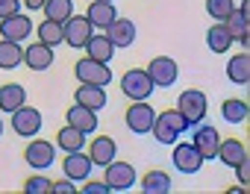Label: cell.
Returning <instances> with one entry per match:
<instances>
[{"mask_svg": "<svg viewBox=\"0 0 250 194\" xmlns=\"http://www.w3.org/2000/svg\"><path fill=\"white\" fill-rule=\"evenodd\" d=\"M191 127H188V121L180 115V109L174 106V109H168V112H156V118H153V127H150V133L156 136V141L159 144H174V141H180V136H186Z\"/></svg>", "mask_w": 250, "mask_h": 194, "instance_id": "obj_1", "label": "cell"}, {"mask_svg": "<svg viewBox=\"0 0 250 194\" xmlns=\"http://www.w3.org/2000/svg\"><path fill=\"white\" fill-rule=\"evenodd\" d=\"M177 109H180V115L188 121V127L200 124V121L206 118V109H209L206 94H203V91H197V88L183 91V94H180V100H177Z\"/></svg>", "mask_w": 250, "mask_h": 194, "instance_id": "obj_2", "label": "cell"}, {"mask_svg": "<svg viewBox=\"0 0 250 194\" xmlns=\"http://www.w3.org/2000/svg\"><path fill=\"white\" fill-rule=\"evenodd\" d=\"M121 91L130 97V100H147L153 94V82L147 77V71L142 68H130L127 74L121 77Z\"/></svg>", "mask_w": 250, "mask_h": 194, "instance_id": "obj_3", "label": "cell"}, {"mask_svg": "<svg viewBox=\"0 0 250 194\" xmlns=\"http://www.w3.org/2000/svg\"><path fill=\"white\" fill-rule=\"evenodd\" d=\"M74 74H77L80 82H88V85H103V88H106V85L112 82V71H109V65H106V62H94V59H88V56L77 59Z\"/></svg>", "mask_w": 250, "mask_h": 194, "instance_id": "obj_4", "label": "cell"}, {"mask_svg": "<svg viewBox=\"0 0 250 194\" xmlns=\"http://www.w3.org/2000/svg\"><path fill=\"white\" fill-rule=\"evenodd\" d=\"M153 118H156V109L147 100H133V106L127 109V115H124L127 130L136 133V136H147L150 127H153Z\"/></svg>", "mask_w": 250, "mask_h": 194, "instance_id": "obj_5", "label": "cell"}, {"mask_svg": "<svg viewBox=\"0 0 250 194\" xmlns=\"http://www.w3.org/2000/svg\"><path fill=\"white\" fill-rule=\"evenodd\" d=\"M103 182L109 185V191H130L136 185V168L130 162H109L106 165V174H103Z\"/></svg>", "mask_w": 250, "mask_h": 194, "instance_id": "obj_6", "label": "cell"}, {"mask_svg": "<svg viewBox=\"0 0 250 194\" xmlns=\"http://www.w3.org/2000/svg\"><path fill=\"white\" fill-rule=\"evenodd\" d=\"M94 36V27L85 15H71L65 24H62V41L71 44V47H85V41Z\"/></svg>", "mask_w": 250, "mask_h": 194, "instance_id": "obj_7", "label": "cell"}, {"mask_svg": "<svg viewBox=\"0 0 250 194\" xmlns=\"http://www.w3.org/2000/svg\"><path fill=\"white\" fill-rule=\"evenodd\" d=\"M250 15V3L247 0H241V9H232L227 18H224V27H227V33H229V39L232 41H238L241 47H247L250 44V33H247V18Z\"/></svg>", "mask_w": 250, "mask_h": 194, "instance_id": "obj_8", "label": "cell"}, {"mask_svg": "<svg viewBox=\"0 0 250 194\" xmlns=\"http://www.w3.org/2000/svg\"><path fill=\"white\" fill-rule=\"evenodd\" d=\"M147 77H150V82H153V85L168 88V85H174V82H177L180 68H177V62H174L171 56H156V59H150V65H147Z\"/></svg>", "mask_w": 250, "mask_h": 194, "instance_id": "obj_9", "label": "cell"}, {"mask_svg": "<svg viewBox=\"0 0 250 194\" xmlns=\"http://www.w3.org/2000/svg\"><path fill=\"white\" fill-rule=\"evenodd\" d=\"M171 159H174V168H177L180 174H197V171L203 168V156L194 150L191 141H174Z\"/></svg>", "mask_w": 250, "mask_h": 194, "instance_id": "obj_10", "label": "cell"}, {"mask_svg": "<svg viewBox=\"0 0 250 194\" xmlns=\"http://www.w3.org/2000/svg\"><path fill=\"white\" fill-rule=\"evenodd\" d=\"M12 130L18 133V136H24V138H30V136H39V130H42V112L39 109H33V106H18L15 112H12Z\"/></svg>", "mask_w": 250, "mask_h": 194, "instance_id": "obj_11", "label": "cell"}, {"mask_svg": "<svg viewBox=\"0 0 250 194\" xmlns=\"http://www.w3.org/2000/svg\"><path fill=\"white\" fill-rule=\"evenodd\" d=\"M91 168H94V162H91L88 153H83V150H74V153H68V156L62 159L65 179H71V182H85V179L91 176Z\"/></svg>", "mask_w": 250, "mask_h": 194, "instance_id": "obj_12", "label": "cell"}, {"mask_svg": "<svg viewBox=\"0 0 250 194\" xmlns=\"http://www.w3.org/2000/svg\"><path fill=\"white\" fill-rule=\"evenodd\" d=\"M33 33V21L30 15H6V18H0V36H3L6 41H27Z\"/></svg>", "mask_w": 250, "mask_h": 194, "instance_id": "obj_13", "label": "cell"}, {"mask_svg": "<svg viewBox=\"0 0 250 194\" xmlns=\"http://www.w3.org/2000/svg\"><path fill=\"white\" fill-rule=\"evenodd\" d=\"M24 159L30 162V168L44 171V168L53 165V159H56V147H53L50 141H44V138H33V141L27 144V150H24Z\"/></svg>", "mask_w": 250, "mask_h": 194, "instance_id": "obj_14", "label": "cell"}, {"mask_svg": "<svg viewBox=\"0 0 250 194\" xmlns=\"http://www.w3.org/2000/svg\"><path fill=\"white\" fill-rule=\"evenodd\" d=\"M197 127V124H194ZM194 150L203 156V162L206 159H215V153H218V144H221V136H218V130L215 127H209V124H203L200 121V127L194 130Z\"/></svg>", "mask_w": 250, "mask_h": 194, "instance_id": "obj_15", "label": "cell"}, {"mask_svg": "<svg viewBox=\"0 0 250 194\" xmlns=\"http://www.w3.org/2000/svg\"><path fill=\"white\" fill-rule=\"evenodd\" d=\"M103 36L115 44V50H118V47H130V44L136 41V24H133L130 18H115V21L103 30Z\"/></svg>", "mask_w": 250, "mask_h": 194, "instance_id": "obj_16", "label": "cell"}, {"mask_svg": "<svg viewBox=\"0 0 250 194\" xmlns=\"http://www.w3.org/2000/svg\"><path fill=\"white\" fill-rule=\"evenodd\" d=\"M74 103L91 109V112H100L106 106V91L103 85H88V82H80V88L74 91Z\"/></svg>", "mask_w": 250, "mask_h": 194, "instance_id": "obj_17", "label": "cell"}, {"mask_svg": "<svg viewBox=\"0 0 250 194\" xmlns=\"http://www.w3.org/2000/svg\"><path fill=\"white\" fill-rule=\"evenodd\" d=\"M85 18L91 21L94 30H106V27L118 18V9H115L112 0H91V6H88Z\"/></svg>", "mask_w": 250, "mask_h": 194, "instance_id": "obj_18", "label": "cell"}, {"mask_svg": "<svg viewBox=\"0 0 250 194\" xmlns=\"http://www.w3.org/2000/svg\"><path fill=\"white\" fill-rule=\"evenodd\" d=\"M21 62H24L30 71H47V68L53 65V47L36 41V44H30V47L24 50V59H21Z\"/></svg>", "mask_w": 250, "mask_h": 194, "instance_id": "obj_19", "label": "cell"}, {"mask_svg": "<svg viewBox=\"0 0 250 194\" xmlns=\"http://www.w3.org/2000/svg\"><path fill=\"white\" fill-rule=\"evenodd\" d=\"M115 156H118V144H115V138H109V136H97V138L88 144V159H91L94 165H100V168H106Z\"/></svg>", "mask_w": 250, "mask_h": 194, "instance_id": "obj_20", "label": "cell"}, {"mask_svg": "<svg viewBox=\"0 0 250 194\" xmlns=\"http://www.w3.org/2000/svg\"><path fill=\"white\" fill-rule=\"evenodd\" d=\"M68 124L74 127V130H80V133H97V112H91V109H85V106H80V103H74L68 112Z\"/></svg>", "mask_w": 250, "mask_h": 194, "instance_id": "obj_21", "label": "cell"}, {"mask_svg": "<svg viewBox=\"0 0 250 194\" xmlns=\"http://www.w3.org/2000/svg\"><path fill=\"white\" fill-rule=\"evenodd\" d=\"M227 77H229V82H235V85H247V82H250V56H247V50H241V53H235V56L229 59Z\"/></svg>", "mask_w": 250, "mask_h": 194, "instance_id": "obj_22", "label": "cell"}, {"mask_svg": "<svg viewBox=\"0 0 250 194\" xmlns=\"http://www.w3.org/2000/svg\"><path fill=\"white\" fill-rule=\"evenodd\" d=\"M215 159H221L224 165L235 168L241 159H247V147H244L238 138H227V141H221V144H218V153H215Z\"/></svg>", "mask_w": 250, "mask_h": 194, "instance_id": "obj_23", "label": "cell"}, {"mask_svg": "<svg viewBox=\"0 0 250 194\" xmlns=\"http://www.w3.org/2000/svg\"><path fill=\"white\" fill-rule=\"evenodd\" d=\"M85 56L94 59V62H106V65H109V59L115 56V44H112L106 36H91V39L85 41Z\"/></svg>", "mask_w": 250, "mask_h": 194, "instance_id": "obj_24", "label": "cell"}, {"mask_svg": "<svg viewBox=\"0 0 250 194\" xmlns=\"http://www.w3.org/2000/svg\"><path fill=\"white\" fill-rule=\"evenodd\" d=\"M24 100H27L24 85H18V82L0 85V109H3V112H15L18 106H24Z\"/></svg>", "mask_w": 250, "mask_h": 194, "instance_id": "obj_25", "label": "cell"}, {"mask_svg": "<svg viewBox=\"0 0 250 194\" xmlns=\"http://www.w3.org/2000/svg\"><path fill=\"white\" fill-rule=\"evenodd\" d=\"M221 115H224L227 124H244L247 115H250V106H247V100H241V97H229V100L221 103Z\"/></svg>", "mask_w": 250, "mask_h": 194, "instance_id": "obj_26", "label": "cell"}, {"mask_svg": "<svg viewBox=\"0 0 250 194\" xmlns=\"http://www.w3.org/2000/svg\"><path fill=\"white\" fill-rule=\"evenodd\" d=\"M206 44H209L212 53H227V50L232 47V39H229L224 21H215V24L209 27V33H206Z\"/></svg>", "mask_w": 250, "mask_h": 194, "instance_id": "obj_27", "label": "cell"}, {"mask_svg": "<svg viewBox=\"0 0 250 194\" xmlns=\"http://www.w3.org/2000/svg\"><path fill=\"white\" fill-rule=\"evenodd\" d=\"M56 147L65 150V153L83 150V147H85V133H80V130H74V127L68 124V127H62V130L56 133Z\"/></svg>", "mask_w": 250, "mask_h": 194, "instance_id": "obj_28", "label": "cell"}, {"mask_svg": "<svg viewBox=\"0 0 250 194\" xmlns=\"http://www.w3.org/2000/svg\"><path fill=\"white\" fill-rule=\"evenodd\" d=\"M142 191L145 194H171V176L165 171H147L142 176Z\"/></svg>", "mask_w": 250, "mask_h": 194, "instance_id": "obj_29", "label": "cell"}, {"mask_svg": "<svg viewBox=\"0 0 250 194\" xmlns=\"http://www.w3.org/2000/svg\"><path fill=\"white\" fill-rule=\"evenodd\" d=\"M21 59H24V47H21V41H6V39L0 41V68H3V71L18 68Z\"/></svg>", "mask_w": 250, "mask_h": 194, "instance_id": "obj_30", "label": "cell"}, {"mask_svg": "<svg viewBox=\"0 0 250 194\" xmlns=\"http://www.w3.org/2000/svg\"><path fill=\"white\" fill-rule=\"evenodd\" d=\"M42 12H44V18H50V21L65 24V21L74 15V0H44Z\"/></svg>", "mask_w": 250, "mask_h": 194, "instance_id": "obj_31", "label": "cell"}, {"mask_svg": "<svg viewBox=\"0 0 250 194\" xmlns=\"http://www.w3.org/2000/svg\"><path fill=\"white\" fill-rule=\"evenodd\" d=\"M36 33H39V41H42V44H47V47L62 44V24H59V21L44 18V21L36 27Z\"/></svg>", "mask_w": 250, "mask_h": 194, "instance_id": "obj_32", "label": "cell"}, {"mask_svg": "<svg viewBox=\"0 0 250 194\" xmlns=\"http://www.w3.org/2000/svg\"><path fill=\"white\" fill-rule=\"evenodd\" d=\"M232 9H235L232 0H206V12H209V18H215V21H224Z\"/></svg>", "mask_w": 250, "mask_h": 194, "instance_id": "obj_33", "label": "cell"}, {"mask_svg": "<svg viewBox=\"0 0 250 194\" xmlns=\"http://www.w3.org/2000/svg\"><path fill=\"white\" fill-rule=\"evenodd\" d=\"M24 191L27 194H50L53 191V179H47V176H30L24 182Z\"/></svg>", "mask_w": 250, "mask_h": 194, "instance_id": "obj_34", "label": "cell"}, {"mask_svg": "<svg viewBox=\"0 0 250 194\" xmlns=\"http://www.w3.org/2000/svg\"><path fill=\"white\" fill-rule=\"evenodd\" d=\"M235 176H238V182H250V159H241L235 165Z\"/></svg>", "mask_w": 250, "mask_h": 194, "instance_id": "obj_35", "label": "cell"}, {"mask_svg": "<svg viewBox=\"0 0 250 194\" xmlns=\"http://www.w3.org/2000/svg\"><path fill=\"white\" fill-rule=\"evenodd\" d=\"M18 3H21V0H0V18L15 15L18 12Z\"/></svg>", "mask_w": 250, "mask_h": 194, "instance_id": "obj_36", "label": "cell"}, {"mask_svg": "<svg viewBox=\"0 0 250 194\" xmlns=\"http://www.w3.org/2000/svg\"><path fill=\"white\" fill-rule=\"evenodd\" d=\"M74 191H77V185L71 179H62V182H53V191L50 194H74Z\"/></svg>", "mask_w": 250, "mask_h": 194, "instance_id": "obj_37", "label": "cell"}, {"mask_svg": "<svg viewBox=\"0 0 250 194\" xmlns=\"http://www.w3.org/2000/svg\"><path fill=\"white\" fill-rule=\"evenodd\" d=\"M83 194H109V185L106 182H85Z\"/></svg>", "mask_w": 250, "mask_h": 194, "instance_id": "obj_38", "label": "cell"}, {"mask_svg": "<svg viewBox=\"0 0 250 194\" xmlns=\"http://www.w3.org/2000/svg\"><path fill=\"white\" fill-rule=\"evenodd\" d=\"M24 3L30 6V12H36V9H42V6H44V0H24Z\"/></svg>", "mask_w": 250, "mask_h": 194, "instance_id": "obj_39", "label": "cell"}, {"mask_svg": "<svg viewBox=\"0 0 250 194\" xmlns=\"http://www.w3.org/2000/svg\"><path fill=\"white\" fill-rule=\"evenodd\" d=\"M0 136H3V121H0Z\"/></svg>", "mask_w": 250, "mask_h": 194, "instance_id": "obj_40", "label": "cell"}]
</instances>
